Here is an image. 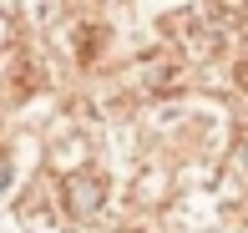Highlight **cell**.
<instances>
[{"mask_svg": "<svg viewBox=\"0 0 248 233\" xmlns=\"http://www.w3.org/2000/svg\"><path fill=\"white\" fill-rule=\"evenodd\" d=\"M142 66H147L142 76H147V86H152V92H167V86H177V81H183L177 61H162V56H152V61H142Z\"/></svg>", "mask_w": 248, "mask_h": 233, "instance_id": "cell-2", "label": "cell"}, {"mask_svg": "<svg viewBox=\"0 0 248 233\" xmlns=\"http://www.w3.org/2000/svg\"><path fill=\"white\" fill-rule=\"evenodd\" d=\"M61 198H66V213L71 218H86V213H96V208L107 203V177L101 172H71L66 187H61Z\"/></svg>", "mask_w": 248, "mask_h": 233, "instance_id": "cell-1", "label": "cell"}, {"mask_svg": "<svg viewBox=\"0 0 248 233\" xmlns=\"http://www.w3.org/2000/svg\"><path fill=\"white\" fill-rule=\"evenodd\" d=\"M5 187H10V157L0 152V193H5Z\"/></svg>", "mask_w": 248, "mask_h": 233, "instance_id": "cell-4", "label": "cell"}, {"mask_svg": "<svg viewBox=\"0 0 248 233\" xmlns=\"http://www.w3.org/2000/svg\"><path fill=\"white\" fill-rule=\"evenodd\" d=\"M238 86L248 92V61H238Z\"/></svg>", "mask_w": 248, "mask_h": 233, "instance_id": "cell-5", "label": "cell"}, {"mask_svg": "<svg viewBox=\"0 0 248 233\" xmlns=\"http://www.w3.org/2000/svg\"><path fill=\"white\" fill-rule=\"evenodd\" d=\"M233 168H238V172H243V177H248V137H243V142H238V152H233Z\"/></svg>", "mask_w": 248, "mask_h": 233, "instance_id": "cell-3", "label": "cell"}]
</instances>
